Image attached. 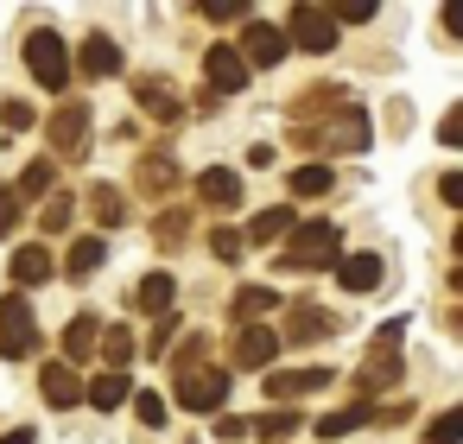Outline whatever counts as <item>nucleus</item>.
Returning a JSON list of instances; mask_svg holds the SVG:
<instances>
[{"instance_id":"f257e3e1","label":"nucleus","mask_w":463,"mask_h":444,"mask_svg":"<svg viewBox=\"0 0 463 444\" xmlns=\"http://www.w3.org/2000/svg\"><path fill=\"white\" fill-rule=\"evenodd\" d=\"M368 134H374V121H368V109H362V102H343L336 115L292 128V140H298L305 153H362V146H368Z\"/></svg>"},{"instance_id":"f03ea898","label":"nucleus","mask_w":463,"mask_h":444,"mask_svg":"<svg viewBox=\"0 0 463 444\" xmlns=\"http://www.w3.org/2000/svg\"><path fill=\"white\" fill-rule=\"evenodd\" d=\"M400 336H406V317H393L381 336H374V349H368V362L355 368V406H368V400H381L387 387H400V374H406V355H400Z\"/></svg>"},{"instance_id":"7ed1b4c3","label":"nucleus","mask_w":463,"mask_h":444,"mask_svg":"<svg viewBox=\"0 0 463 444\" xmlns=\"http://www.w3.org/2000/svg\"><path fill=\"white\" fill-rule=\"evenodd\" d=\"M336 241H343L336 222H292V235L279 248V273H324V267H336L343 260Z\"/></svg>"},{"instance_id":"20e7f679","label":"nucleus","mask_w":463,"mask_h":444,"mask_svg":"<svg viewBox=\"0 0 463 444\" xmlns=\"http://www.w3.org/2000/svg\"><path fill=\"white\" fill-rule=\"evenodd\" d=\"M45 140H52V165L58 159H90V102L83 96H71V102H58L52 109V121H45Z\"/></svg>"},{"instance_id":"39448f33","label":"nucleus","mask_w":463,"mask_h":444,"mask_svg":"<svg viewBox=\"0 0 463 444\" xmlns=\"http://www.w3.org/2000/svg\"><path fill=\"white\" fill-rule=\"evenodd\" d=\"M0 355H7V362L39 355V317H33L26 292H7V298H0Z\"/></svg>"},{"instance_id":"423d86ee","label":"nucleus","mask_w":463,"mask_h":444,"mask_svg":"<svg viewBox=\"0 0 463 444\" xmlns=\"http://www.w3.org/2000/svg\"><path fill=\"white\" fill-rule=\"evenodd\" d=\"M26 71H33L39 90L64 96V83H71V52H64V39H58L52 26H39V33L26 39Z\"/></svg>"},{"instance_id":"0eeeda50","label":"nucleus","mask_w":463,"mask_h":444,"mask_svg":"<svg viewBox=\"0 0 463 444\" xmlns=\"http://www.w3.org/2000/svg\"><path fill=\"white\" fill-rule=\"evenodd\" d=\"M172 400L178 406H191V412H222V400H229V368H191V374H178L172 381Z\"/></svg>"},{"instance_id":"6e6552de","label":"nucleus","mask_w":463,"mask_h":444,"mask_svg":"<svg viewBox=\"0 0 463 444\" xmlns=\"http://www.w3.org/2000/svg\"><path fill=\"white\" fill-rule=\"evenodd\" d=\"M286 45H292V52H311V58H324V52H336V26L324 20V7L298 0V7L286 14Z\"/></svg>"},{"instance_id":"1a4fd4ad","label":"nucleus","mask_w":463,"mask_h":444,"mask_svg":"<svg viewBox=\"0 0 463 444\" xmlns=\"http://www.w3.org/2000/svg\"><path fill=\"white\" fill-rule=\"evenodd\" d=\"M286 33L279 26H267V20H248L241 26V39H235V58L248 64V71H273V64H286Z\"/></svg>"},{"instance_id":"9d476101","label":"nucleus","mask_w":463,"mask_h":444,"mask_svg":"<svg viewBox=\"0 0 463 444\" xmlns=\"http://www.w3.org/2000/svg\"><path fill=\"white\" fill-rule=\"evenodd\" d=\"M203 90H210L216 102L248 90V64L235 58V45H210V52H203Z\"/></svg>"},{"instance_id":"9b49d317","label":"nucleus","mask_w":463,"mask_h":444,"mask_svg":"<svg viewBox=\"0 0 463 444\" xmlns=\"http://www.w3.org/2000/svg\"><path fill=\"white\" fill-rule=\"evenodd\" d=\"M267 400H305V393H324L330 387V368L311 362V368H267Z\"/></svg>"},{"instance_id":"f8f14e48","label":"nucleus","mask_w":463,"mask_h":444,"mask_svg":"<svg viewBox=\"0 0 463 444\" xmlns=\"http://www.w3.org/2000/svg\"><path fill=\"white\" fill-rule=\"evenodd\" d=\"M134 102H140V115H153L159 128H172V121H184V102H178V90L165 83V77H134Z\"/></svg>"},{"instance_id":"ddd939ff","label":"nucleus","mask_w":463,"mask_h":444,"mask_svg":"<svg viewBox=\"0 0 463 444\" xmlns=\"http://www.w3.org/2000/svg\"><path fill=\"white\" fill-rule=\"evenodd\" d=\"M343 102H349V90H343V83H311V90H298V96L286 102V121H292V128H305V121L336 115Z\"/></svg>"},{"instance_id":"4468645a","label":"nucleus","mask_w":463,"mask_h":444,"mask_svg":"<svg viewBox=\"0 0 463 444\" xmlns=\"http://www.w3.org/2000/svg\"><path fill=\"white\" fill-rule=\"evenodd\" d=\"M273 355H279V336L267 330V324H248V330H235V368H248V374H267L273 368Z\"/></svg>"},{"instance_id":"2eb2a0df","label":"nucleus","mask_w":463,"mask_h":444,"mask_svg":"<svg viewBox=\"0 0 463 444\" xmlns=\"http://www.w3.org/2000/svg\"><path fill=\"white\" fill-rule=\"evenodd\" d=\"M134 191L153 197V203L172 197V191H178V159H172V153H146V159L134 165Z\"/></svg>"},{"instance_id":"dca6fc26","label":"nucleus","mask_w":463,"mask_h":444,"mask_svg":"<svg viewBox=\"0 0 463 444\" xmlns=\"http://www.w3.org/2000/svg\"><path fill=\"white\" fill-rule=\"evenodd\" d=\"M39 393H45V406H58V412L83 406V381H77V368H64V362H45V368H39Z\"/></svg>"},{"instance_id":"f3484780","label":"nucleus","mask_w":463,"mask_h":444,"mask_svg":"<svg viewBox=\"0 0 463 444\" xmlns=\"http://www.w3.org/2000/svg\"><path fill=\"white\" fill-rule=\"evenodd\" d=\"M77 71H83L90 83L115 77V71H121V45H115L109 33H90V39H83V52H77Z\"/></svg>"},{"instance_id":"a211bd4d","label":"nucleus","mask_w":463,"mask_h":444,"mask_svg":"<svg viewBox=\"0 0 463 444\" xmlns=\"http://www.w3.org/2000/svg\"><path fill=\"white\" fill-rule=\"evenodd\" d=\"M330 330H336V317H330V311H317V305H292V317H286V336H279V349L317 343V336H330Z\"/></svg>"},{"instance_id":"6ab92c4d","label":"nucleus","mask_w":463,"mask_h":444,"mask_svg":"<svg viewBox=\"0 0 463 444\" xmlns=\"http://www.w3.org/2000/svg\"><path fill=\"white\" fill-rule=\"evenodd\" d=\"M381 273H387V260H381V254H368V248L336 260V279H343V292H374V286H381Z\"/></svg>"},{"instance_id":"aec40b11","label":"nucleus","mask_w":463,"mask_h":444,"mask_svg":"<svg viewBox=\"0 0 463 444\" xmlns=\"http://www.w3.org/2000/svg\"><path fill=\"white\" fill-rule=\"evenodd\" d=\"M197 197H203L210 210H235V203H241V178H235L229 165H210V172H197Z\"/></svg>"},{"instance_id":"412c9836","label":"nucleus","mask_w":463,"mask_h":444,"mask_svg":"<svg viewBox=\"0 0 463 444\" xmlns=\"http://www.w3.org/2000/svg\"><path fill=\"white\" fill-rule=\"evenodd\" d=\"M292 222H298V216H292L286 203H273V210H260V216L248 222L241 248H267V241H286V235H292Z\"/></svg>"},{"instance_id":"4be33fe9","label":"nucleus","mask_w":463,"mask_h":444,"mask_svg":"<svg viewBox=\"0 0 463 444\" xmlns=\"http://www.w3.org/2000/svg\"><path fill=\"white\" fill-rule=\"evenodd\" d=\"M7 273H14V286L26 292V286H45V279L58 273V260H52V248H14V267H7Z\"/></svg>"},{"instance_id":"5701e85b","label":"nucleus","mask_w":463,"mask_h":444,"mask_svg":"<svg viewBox=\"0 0 463 444\" xmlns=\"http://www.w3.org/2000/svg\"><path fill=\"white\" fill-rule=\"evenodd\" d=\"M172 298H178V279L159 267V273H146L140 286H134V311H153V317H165L172 311Z\"/></svg>"},{"instance_id":"b1692460","label":"nucleus","mask_w":463,"mask_h":444,"mask_svg":"<svg viewBox=\"0 0 463 444\" xmlns=\"http://www.w3.org/2000/svg\"><path fill=\"white\" fill-rule=\"evenodd\" d=\"M273 305H279V292H273V286H235V298H229V311H235V324H241V330H248V324H260Z\"/></svg>"},{"instance_id":"393cba45","label":"nucleus","mask_w":463,"mask_h":444,"mask_svg":"<svg viewBox=\"0 0 463 444\" xmlns=\"http://www.w3.org/2000/svg\"><path fill=\"white\" fill-rule=\"evenodd\" d=\"M96 355L109 362V374H121V368L140 355V343H134V330H128V324H109V330L96 336Z\"/></svg>"},{"instance_id":"a878e982","label":"nucleus","mask_w":463,"mask_h":444,"mask_svg":"<svg viewBox=\"0 0 463 444\" xmlns=\"http://www.w3.org/2000/svg\"><path fill=\"white\" fill-rule=\"evenodd\" d=\"M102 260H109V241H102V235H77L71 254H64V273H71V279H90Z\"/></svg>"},{"instance_id":"bb28decb","label":"nucleus","mask_w":463,"mask_h":444,"mask_svg":"<svg viewBox=\"0 0 463 444\" xmlns=\"http://www.w3.org/2000/svg\"><path fill=\"white\" fill-rule=\"evenodd\" d=\"M96 336H102V324H96L90 311L71 317V324H64V368H71V362H90V355H96Z\"/></svg>"},{"instance_id":"cd10ccee","label":"nucleus","mask_w":463,"mask_h":444,"mask_svg":"<svg viewBox=\"0 0 463 444\" xmlns=\"http://www.w3.org/2000/svg\"><path fill=\"white\" fill-rule=\"evenodd\" d=\"M128 400H134L128 374H96V381L83 387V406H96V412H115V406H128Z\"/></svg>"},{"instance_id":"c85d7f7f","label":"nucleus","mask_w":463,"mask_h":444,"mask_svg":"<svg viewBox=\"0 0 463 444\" xmlns=\"http://www.w3.org/2000/svg\"><path fill=\"white\" fill-rule=\"evenodd\" d=\"M184 235H191V203H165V210L153 216V241H159V248H178Z\"/></svg>"},{"instance_id":"c756f323","label":"nucleus","mask_w":463,"mask_h":444,"mask_svg":"<svg viewBox=\"0 0 463 444\" xmlns=\"http://www.w3.org/2000/svg\"><path fill=\"white\" fill-rule=\"evenodd\" d=\"M90 216H96L102 229H121V222H128V197H121L115 184H96V191H90Z\"/></svg>"},{"instance_id":"7c9ffc66","label":"nucleus","mask_w":463,"mask_h":444,"mask_svg":"<svg viewBox=\"0 0 463 444\" xmlns=\"http://www.w3.org/2000/svg\"><path fill=\"white\" fill-rule=\"evenodd\" d=\"M52 184H58V165H52V159H33V165L20 172L14 197H52Z\"/></svg>"},{"instance_id":"2f4dec72","label":"nucleus","mask_w":463,"mask_h":444,"mask_svg":"<svg viewBox=\"0 0 463 444\" xmlns=\"http://www.w3.org/2000/svg\"><path fill=\"white\" fill-rule=\"evenodd\" d=\"M324 191H330V165L324 159H305L292 172V197H324Z\"/></svg>"},{"instance_id":"473e14b6","label":"nucleus","mask_w":463,"mask_h":444,"mask_svg":"<svg viewBox=\"0 0 463 444\" xmlns=\"http://www.w3.org/2000/svg\"><path fill=\"white\" fill-rule=\"evenodd\" d=\"M203 362H210V336H197V330H191V336L172 349V381H178V374H191V368H203Z\"/></svg>"},{"instance_id":"72a5a7b5","label":"nucleus","mask_w":463,"mask_h":444,"mask_svg":"<svg viewBox=\"0 0 463 444\" xmlns=\"http://www.w3.org/2000/svg\"><path fill=\"white\" fill-rule=\"evenodd\" d=\"M374 419V406H343V412H324L317 419V438H343V431H355V425H368Z\"/></svg>"},{"instance_id":"f704fd0d","label":"nucleus","mask_w":463,"mask_h":444,"mask_svg":"<svg viewBox=\"0 0 463 444\" xmlns=\"http://www.w3.org/2000/svg\"><path fill=\"white\" fill-rule=\"evenodd\" d=\"M248 431H254L260 444H279V438H292V431H298V412H267V419H254Z\"/></svg>"},{"instance_id":"c9c22d12","label":"nucleus","mask_w":463,"mask_h":444,"mask_svg":"<svg viewBox=\"0 0 463 444\" xmlns=\"http://www.w3.org/2000/svg\"><path fill=\"white\" fill-rule=\"evenodd\" d=\"M330 26H368L374 20V0H343V7H324Z\"/></svg>"},{"instance_id":"e433bc0d","label":"nucleus","mask_w":463,"mask_h":444,"mask_svg":"<svg viewBox=\"0 0 463 444\" xmlns=\"http://www.w3.org/2000/svg\"><path fill=\"white\" fill-rule=\"evenodd\" d=\"M197 14H203V20H216V26H229V20H241V26H248V20H254V14H248V0H203Z\"/></svg>"},{"instance_id":"4c0bfd02","label":"nucleus","mask_w":463,"mask_h":444,"mask_svg":"<svg viewBox=\"0 0 463 444\" xmlns=\"http://www.w3.org/2000/svg\"><path fill=\"white\" fill-rule=\"evenodd\" d=\"M71 216H77V203H71L64 191H58V197H52V203L39 210V222H45V235H64V229H71Z\"/></svg>"},{"instance_id":"58836bf2","label":"nucleus","mask_w":463,"mask_h":444,"mask_svg":"<svg viewBox=\"0 0 463 444\" xmlns=\"http://www.w3.org/2000/svg\"><path fill=\"white\" fill-rule=\"evenodd\" d=\"M457 438H463V412H457V406L438 412V419L425 425V444H457Z\"/></svg>"},{"instance_id":"ea45409f","label":"nucleus","mask_w":463,"mask_h":444,"mask_svg":"<svg viewBox=\"0 0 463 444\" xmlns=\"http://www.w3.org/2000/svg\"><path fill=\"white\" fill-rule=\"evenodd\" d=\"M210 254H216V260H229V267H235V260H241V254H248V248H241V235H235V229H210Z\"/></svg>"},{"instance_id":"a19ab883","label":"nucleus","mask_w":463,"mask_h":444,"mask_svg":"<svg viewBox=\"0 0 463 444\" xmlns=\"http://www.w3.org/2000/svg\"><path fill=\"white\" fill-rule=\"evenodd\" d=\"M172 336H178V317H172V311H165V317H159V324H153V336H146V343H140V349H146V355H153V362H159V355H165V349H172Z\"/></svg>"},{"instance_id":"79ce46f5","label":"nucleus","mask_w":463,"mask_h":444,"mask_svg":"<svg viewBox=\"0 0 463 444\" xmlns=\"http://www.w3.org/2000/svg\"><path fill=\"white\" fill-rule=\"evenodd\" d=\"M134 412H140V425H165V400H159V387H153V393H134Z\"/></svg>"},{"instance_id":"37998d69","label":"nucleus","mask_w":463,"mask_h":444,"mask_svg":"<svg viewBox=\"0 0 463 444\" xmlns=\"http://www.w3.org/2000/svg\"><path fill=\"white\" fill-rule=\"evenodd\" d=\"M0 128H7V134H26V128H33V109H26V102H0Z\"/></svg>"},{"instance_id":"c03bdc74","label":"nucleus","mask_w":463,"mask_h":444,"mask_svg":"<svg viewBox=\"0 0 463 444\" xmlns=\"http://www.w3.org/2000/svg\"><path fill=\"white\" fill-rule=\"evenodd\" d=\"M14 229H20V197H14L7 184H0V241H7Z\"/></svg>"},{"instance_id":"a18cd8bd","label":"nucleus","mask_w":463,"mask_h":444,"mask_svg":"<svg viewBox=\"0 0 463 444\" xmlns=\"http://www.w3.org/2000/svg\"><path fill=\"white\" fill-rule=\"evenodd\" d=\"M438 203H450V210L463 203V172H444V178H438Z\"/></svg>"},{"instance_id":"49530a36","label":"nucleus","mask_w":463,"mask_h":444,"mask_svg":"<svg viewBox=\"0 0 463 444\" xmlns=\"http://www.w3.org/2000/svg\"><path fill=\"white\" fill-rule=\"evenodd\" d=\"M438 140H444V146H463V109H450V115H444V128H438Z\"/></svg>"},{"instance_id":"de8ad7c7","label":"nucleus","mask_w":463,"mask_h":444,"mask_svg":"<svg viewBox=\"0 0 463 444\" xmlns=\"http://www.w3.org/2000/svg\"><path fill=\"white\" fill-rule=\"evenodd\" d=\"M241 431H248V419H235V412L216 419V438H241Z\"/></svg>"},{"instance_id":"09e8293b","label":"nucleus","mask_w":463,"mask_h":444,"mask_svg":"<svg viewBox=\"0 0 463 444\" xmlns=\"http://www.w3.org/2000/svg\"><path fill=\"white\" fill-rule=\"evenodd\" d=\"M0 444H39V431H33V425H20V431H7V438H0Z\"/></svg>"}]
</instances>
